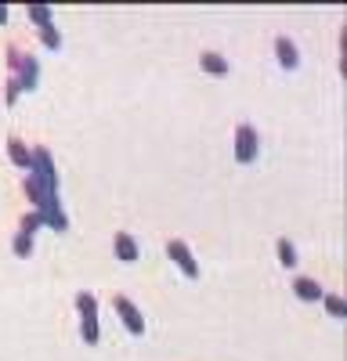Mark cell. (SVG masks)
Here are the masks:
<instances>
[{"label":"cell","instance_id":"obj_2","mask_svg":"<svg viewBox=\"0 0 347 361\" xmlns=\"http://www.w3.org/2000/svg\"><path fill=\"white\" fill-rule=\"evenodd\" d=\"M8 69H11V76L18 80L22 90H37V83H40V62H37L33 54H25L18 44L8 47Z\"/></svg>","mask_w":347,"mask_h":361},{"label":"cell","instance_id":"obj_16","mask_svg":"<svg viewBox=\"0 0 347 361\" xmlns=\"http://www.w3.org/2000/svg\"><path fill=\"white\" fill-rule=\"evenodd\" d=\"M37 228H44V217L37 214V209H29V214H22L18 231H25V235H37Z\"/></svg>","mask_w":347,"mask_h":361},{"label":"cell","instance_id":"obj_18","mask_svg":"<svg viewBox=\"0 0 347 361\" xmlns=\"http://www.w3.org/2000/svg\"><path fill=\"white\" fill-rule=\"evenodd\" d=\"M18 94H22L18 80H15V76H8V87H4V102H8V105H15V102H18Z\"/></svg>","mask_w":347,"mask_h":361},{"label":"cell","instance_id":"obj_4","mask_svg":"<svg viewBox=\"0 0 347 361\" xmlns=\"http://www.w3.org/2000/svg\"><path fill=\"white\" fill-rule=\"evenodd\" d=\"M112 307H116V314H120V322L127 325L130 336H141V333H145V314L138 311V304H134L130 296L116 293V296H112Z\"/></svg>","mask_w":347,"mask_h":361},{"label":"cell","instance_id":"obj_12","mask_svg":"<svg viewBox=\"0 0 347 361\" xmlns=\"http://www.w3.org/2000/svg\"><path fill=\"white\" fill-rule=\"evenodd\" d=\"M25 18L33 22L37 29H44V25H54V11H51L47 4H25Z\"/></svg>","mask_w":347,"mask_h":361},{"label":"cell","instance_id":"obj_5","mask_svg":"<svg viewBox=\"0 0 347 361\" xmlns=\"http://www.w3.org/2000/svg\"><path fill=\"white\" fill-rule=\"evenodd\" d=\"M166 257L181 267L185 279H199V260L192 257V250H188L185 238H170V243H166Z\"/></svg>","mask_w":347,"mask_h":361},{"label":"cell","instance_id":"obj_6","mask_svg":"<svg viewBox=\"0 0 347 361\" xmlns=\"http://www.w3.org/2000/svg\"><path fill=\"white\" fill-rule=\"evenodd\" d=\"M29 173H33L37 180H44L51 192H58V170H54V159H51V148H44V145L33 148V170Z\"/></svg>","mask_w":347,"mask_h":361},{"label":"cell","instance_id":"obj_17","mask_svg":"<svg viewBox=\"0 0 347 361\" xmlns=\"http://www.w3.org/2000/svg\"><path fill=\"white\" fill-rule=\"evenodd\" d=\"M40 44H44L47 51L62 47V33H58V25H44V29H40Z\"/></svg>","mask_w":347,"mask_h":361},{"label":"cell","instance_id":"obj_1","mask_svg":"<svg viewBox=\"0 0 347 361\" xmlns=\"http://www.w3.org/2000/svg\"><path fill=\"white\" fill-rule=\"evenodd\" d=\"M76 311H80V336L87 347L102 343V325H98V296L91 289L76 293Z\"/></svg>","mask_w":347,"mask_h":361},{"label":"cell","instance_id":"obj_11","mask_svg":"<svg viewBox=\"0 0 347 361\" xmlns=\"http://www.w3.org/2000/svg\"><path fill=\"white\" fill-rule=\"evenodd\" d=\"M199 66H202V73H210V76H228V73H231L228 58L217 54V51H202V54H199Z\"/></svg>","mask_w":347,"mask_h":361},{"label":"cell","instance_id":"obj_3","mask_svg":"<svg viewBox=\"0 0 347 361\" xmlns=\"http://www.w3.org/2000/svg\"><path fill=\"white\" fill-rule=\"evenodd\" d=\"M236 163H253L257 156H260V134H257V127H250V123H239L236 127Z\"/></svg>","mask_w":347,"mask_h":361},{"label":"cell","instance_id":"obj_15","mask_svg":"<svg viewBox=\"0 0 347 361\" xmlns=\"http://www.w3.org/2000/svg\"><path fill=\"white\" fill-rule=\"evenodd\" d=\"M322 304H326V311H329L333 318H347V304H343V296L326 293V296H322Z\"/></svg>","mask_w":347,"mask_h":361},{"label":"cell","instance_id":"obj_14","mask_svg":"<svg viewBox=\"0 0 347 361\" xmlns=\"http://www.w3.org/2000/svg\"><path fill=\"white\" fill-rule=\"evenodd\" d=\"M11 250H15V257H29L33 253V235H25V231H15V238H11Z\"/></svg>","mask_w":347,"mask_h":361},{"label":"cell","instance_id":"obj_13","mask_svg":"<svg viewBox=\"0 0 347 361\" xmlns=\"http://www.w3.org/2000/svg\"><path fill=\"white\" fill-rule=\"evenodd\" d=\"M275 253H279V264L282 267H297V250H293V243H289L286 235L275 243Z\"/></svg>","mask_w":347,"mask_h":361},{"label":"cell","instance_id":"obj_10","mask_svg":"<svg viewBox=\"0 0 347 361\" xmlns=\"http://www.w3.org/2000/svg\"><path fill=\"white\" fill-rule=\"evenodd\" d=\"M8 156H11V163L22 166L25 173L33 170V148H29L22 137H8Z\"/></svg>","mask_w":347,"mask_h":361},{"label":"cell","instance_id":"obj_19","mask_svg":"<svg viewBox=\"0 0 347 361\" xmlns=\"http://www.w3.org/2000/svg\"><path fill=\"white\" fill-rule=\"evenodd\" d=\"M8 22V4H0V25Z\"/></svg>","mask_w":347,"mask_h":361},{"label":"cell","instance_id":"obj_7","mask_svg":"<svg viewBox=\"0 0 347 361\" xmlns=\"http://www.w3.org/2000/svg\"><path fill=\"white\" fill-rule=\"evenodd\" d=\"M275 58H279V66L289 69V73L300 66V51H297V44L289 37H275Z\"/></svg>","mask_w":347,"mask_h":361},{"label":"cell","instance_id":"obj_8","mask_svg":"<svg viewBox=\"0 0 347 361\" xmlns=\"http://www.w3.org/2000/svg\"><path fill=\"white\" fill-rule=\"evenodd\" d=\"M112 250H116V260H123V264H134V260L141 257V250H138V243H134V235H127V231H116Z\"/></svg>","mask_w":347,"mask_h":361},{"label":"cell","instance_id":"obj_9","mask_svg":"<svg viewBox=\"0 0 347 361\" xmlns=\"http://www.w3.org/2000/svg\"><path fill=\"white\" fill-rule=\"evenodd\" d=\"M293 293H297V300H304V304H318V300L326 296V289L318 286L315 279H308V275H297L293 279Z\"/></svg>","mask_w":347,"mask_h":361}]
</instances>
